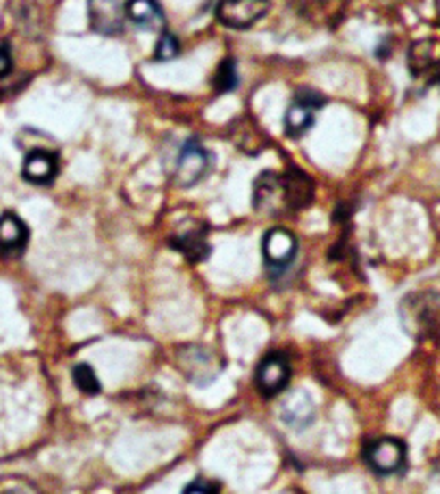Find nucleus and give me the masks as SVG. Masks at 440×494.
<instances>
[{
  "mask_svg": "<svg viewBox=\"0 0 440 494\" xmlns=\"http://www.w3.org/2000/svg\"><path fill=\"white\" fill-rule=\"evenodd\" d=\"M402 324L414 339H440V294L417 292L403 298Z\"/></svg>",
  "mask_w": 440,
  "mask_h": 494,
  "instance_id": "1",
  "label": "nucleus"
},
{
  "mask_svg": "<svg viewBox=\"0 0 440 494\" xmlns=\"http://www.w3.org/2000/svg\"><path fill=\"white\" fill-rule=\"evenodd\" d=\"M178 367L184 374V378L203 387V384L214 383L222 365L207 348L186 346L178 352Z\"/></svg>",
  "mask_w": 440,
  "mask_h": 494,
  "instance_id": "2",
  "label": "nucleus"
},
{
  "mask_svg": "<svg viewBox=\"0 0 440 494\" xmlns=\"http://www.w3.org/2000/svg\"><path fill=\"white\" fill-rule=\"evenodd\" d=\"M207 169H210V153H207V149L201 145L199 141L190 138V141L184 143L179 149L173 179L179 186L190 188L205 177Z\"/></svg>",
  "mask_w": 440,
  "mask_h": 494,
  "instance_id": "3",
  "label": "nucleus"
},
{
  "mask_svg": "<svg viewBox=\"0 0 440 494\" xmlns=\"http://www.w3.org/2000/svg\"><path fill=\"white\" fill-rule=\"evenodd\" d=\"M270 12V0H220L216 18L225 27L242 30L251 29Z\"/></svg>",
  "mask_w": 440,
  "mask_h": 494,
  "instance_id": "4",
  "label": "nucleus"
},
{
  "mask_svg": "<svg viewBox=\"0 0 440 494\" xmlns=\"http://www.w3.org/2000/svg\"><path fill=\"white\" fill-rule=\"evenodd\" d=\"M324 104L326 100L322 95L313 94V91H298L287 112H285V132H287V136H304L313 128L315 112Z\"/></svg>",
  "mask_w": 440,
  "mask_h": 494,
  "instance_id": "5",
  "label": "nucleus"
},
{
  "mask_svg": "<svg viewBox=\"0 0 440 494\" xmlns=\"http://www.w3.org/2000/svg\"><path fill=\"white\" fill-rule=\"evenodd\" d=\"M253 205L259 212L266 214H283L292 212L289 210L287 193H285V179L278 173H262L255 182V190H253Z\"/></svg>",
  "mask_w": 440,
  "mask_h": 494,
  "instance_id": "6",
  "label": "nucleus"
},
{
  "mask_svg": "<svg viewBox=\"0 0 440 494\" xmlns=\"http://www.w3.org/2000/svg\"><path fill=\"white\" fill-rule=\"evenodd\" d=\"M262 251H263V259H266V266L270 268V270L283 272L285 268L292 266V261L296 259L298 240L289 229L274 227L268 231L266 238H263Z\"/></svg>",
  "mask_w": 440,
  "mask_h": 494,
  "instance_id": "7",
  "label": "nucleus"
},
{
  "mask_svg": "<svg viewBox=\"0 0 440 494\" xmlns=\"http://www.w3.org/2000/svg\"><path fill=\"white\" fill-rule=\"evenodd\" d=\"M87 12H89L91 29L104 37H115L126 27L128 15L121 0H89Z\"/></svg>",
  "mask_w": 440,
  "mask_h": 494,
  "instance_id": "8",
  "label": "nucleus"
},
{
  "mask_svg": "<svg viewBox=\"0 0 440 494\" xmlns=\"http://www.w3.org/2000/svg\"><path fill=\"white\" fill-rule=\"evenodd\" d=\"M289 378H292V367L283 354H268L255 372V384L263 398L283 393L287 389Z\"/></svg>",
  "mask_w": 440,
  "mask_h": 494,
  "instance_id": "9",
  "label": "nucleus"
},
{
  "mask_svg": "<svg viewBox=\"0 0 440 494\" xmlns=\"http://www.w3.org/2000/svg\"><path fill=\"white\" fill-rule=\"evenodd\" d=\"M365 457L380 475H395L406 465V445L397 439L374 440L367 447Z\"/></svg>",
  "mask_w": 440,
  "mask_h": 494,
  "instance_id": "10",
  "label": "nucleus"
},
{
  "mask_svg": "<svg viewBox=\"0 0 440 494\" xmlns=\"http://www.w3.org/2000/svg\"><path fill=\"white\" fill-rule=\"evenodd\" d=\"M408 70L419 80H440V41L419 39L408 50Z\"/></svg>",
  "mask_w": 440,
  "mask_h": 494,
  "instance_id": "11",
  "label": "nucleus"
},
{
  "mask_svg": "<svg viewBox=\"0 0 440 494\" xmlns=\"http://www.w3.org/2000/svg\"><path fill=\"white\" fill-rule=\"evenodd\" d=\"M315 419V404L309 393L304 391H294L281 404V421L292 430H304L313 424Z\"/></svg>",
  "mask_w": 440,
  "mask_h": 494,
  "instance_id": "12",
  "label": "nucleus"
},
{
  "mask_svg": "<svg viewBox=\"0 0 440 494\" xmlns=\"http://www.w3.org/2000/svg\"><path fill=\"white\" fill-rule=\"evenodd\" d=\"M59 173V161H56V153L48 152V149H30L26 153L24 164H22V175L26 182L39 184L46 186Z\"/></svg>",
  "mask_w": 440,
  "mask_h": 494,
  "instance_id": "13",
  "label": "nucleus"
},
{
  "mask_svg": "<svg viewBox=\"0 0 440 494\" xmlns=\"http://www.w3.org/2000/svg\"><path fill=\"white\" fill-rule=\"evenodd\" d=\"M29 244V229L15 214L0 216V255L18 257Z\"/></svg>",
  "mask_w": 440,
  "mask_h": 494,
  "instance_id": "14",
  "label": "nucleus"
},
{
  "mask_svg": "<svg viewBox=\"0 0 440 494\" xmlns=\"http://www.w3.org/2000/svg\"><path fill=\"white\" fill-rule=\"evenodd\" d=\"M126 15L134 27L143 30L164 29V13L158 0H128Z\"/></svg>",
  "mask_w": 440,
  "mask_h": 494,
  "instance_id": "15",
  "label": "nucleus"
},
{
  "mask_svg": "<svg viewBox=\"0 0 440 494\" xmlns=\"http://www.w3.org/2000/svg\"><path fill=\"white\" fill-rule=\"evenodd\" d=\"M170 246L178 249L190 261H203L210 255V244H207L205 235L201 231H186V234L173 235Z\"/></svg>",
  "mask_w": 440,
  "mask_h": 494,
  "instance_id": "16",
  "label": "nucleus"
},
{
  "mask_svg": "<svg viewBox=\"0 0 440 494\" xmlns=\"http://www.w3.org/2000/svg\"><path fill=\"white\" fill-rule=\"evenodd\" d=\"M74 383L78 391H82L85 395H100L102 393V383L97 378L95 369L91 365L82 363L74 367Z\"/></svg>",
  "mask_w": 440,
  "mask_h": 494,
  "instance_id": "17",
  "label": "nucleus"
},
{
  "mask_svg": "<svg viewBox=\"0 0 440 494\" xmlns=\"http://www.w3.org/2000/svg\"><path fill=\"white\" fill-rule=\"evenodd\" d=\"M237 82H240V76H237L236 61L225 59L219 65V70H216V76H214L216 91H219V94H229V91L236 89Z\"/></svg>",
  "mask_w": 440,
  "mask_h": 494,
  "instance_id": "18",
  "label": "nucleus"
},
{
  "mask_svg": "<svg viewBox=\"0 0 440 494\" xmlns=\"http://www.w3.org/2000/svg\"><path fill=\"white\" fill-rule=\"evenodd\" d=\"M178 54H179L178 37H175L173 33H169V30H164L162 37H160L158 44H155L154 59L155 61H170V59H175Z\"/></svg>",
  "mask_w": 440,
  "mask_h": 494,
  "instance_id": "19",
  "label": "nucleus"
},
{
  "mask_svg": "<svg viewBox=\"0 0 440 494\" xmlns=\"http://www.w3.org/2000/svg\"><path fill=\"white\" fill-rule=\"evenodd\" d=\"M184 490L186 492H219L220 486H216V483H210L207 480H195L193 483H188Z\"/></svg>",
  "mask_w": 440,
  "mask_h": 494,
  "instance_id": "20",
  "label": "nucleus"
},
{
  "mask_svg": "<svg viewBox=\"0 0 440 494\" xmlns=\"http://www.w3.org/2000/svg\"><path fill=\"white\" fill-rule=\"evenodd\" d=\"M9 71H12V54L4 45H0V78H4Z\"/></svg>",
  "mask_w": 440,
  "mask_h": 494,
  "instance_id": "21",
  "label": "nucleus"
}]
</instances>
